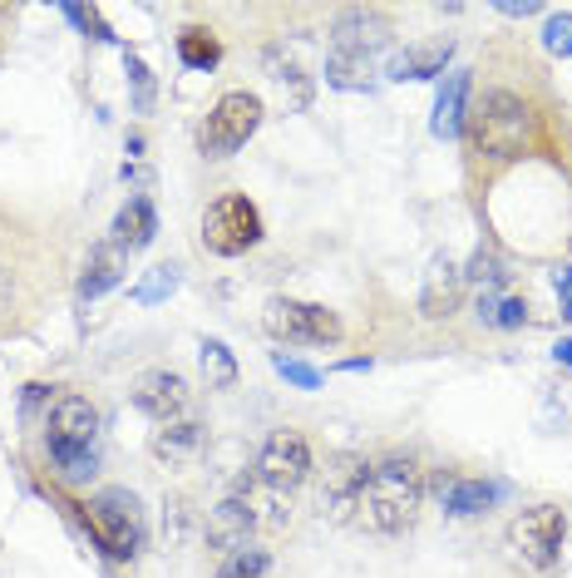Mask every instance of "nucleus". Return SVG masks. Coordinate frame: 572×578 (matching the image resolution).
Here are the masks:
<instances>
[{
    "mask_svg": "<svg viewBox=\"0 0 572 578\" xmlns=\"http://www.w3.org/2000/svg\"><path fill=\"white\" fill-rule=\"evenodd\" d=\"M420 505H424V469L410 455H385L365 475V489L355 499V524L375 529V534H400V529L414 524Z\"/></svg>",
    "mask_w": 572,
    "mask_h": 578,
    "instance_id": "nucleus-1",
    "label": "nucleus"
},
{
    "mask_svg": "<svg viewBox=\"0 0 572 578\" xmlns=\"http://www.w3.org/2000/svg\"><path fill=\"white\" fill-rule=\"evenodd\" d=\"M94 435H99V410L84 396H59L45 416V450L55 460V475L65 485H89L99 469L94 455Z\"/></svg>",
    "mask_w": 572,
    "mask_h": 578,
    "instance_id": "nucleus-2",
    "label": "nucleus"
},
{
    "mask_svg": "<svg viewBox=\"0 0 572 578\" xmlns=\"http://www.w3.org/2000/svg\"><path fill=\"white\" fill-rule=\"evenodd\" d=\"M528 124H533L528 104H523L513 90H483L479 100H473L464 129H469L479 159L508 163V159H518L523 144H528Z\"/></svg>",
    "mask_w": 572,
    "mask_h": 578,
    "instance_id": "nucleus-3",
    "label": "nucleus"
},
{
    "mask_svg": "<svg viewBox=\"0 0 572 578\" xmlns=\"http://www.w3.org/2000/svg\"><path fill=\"white\" fill-rule=\"evenodd\" d=\"M84 524L108 558H134L138 548H144V509H138V499L118 485L99 489V495L89 499Z\"/></svg>",
    "mask_w": 572,
    "mask_h": 578,
    "instance_id": "nucleus-4",
    "label": "nucleus"
},
{
    "mask_svg": "<svg viewBox=\"0 0 572 578\" xmlns=\"http://www.w3.org/2000/svg\"><path fill=\"white\" fill-rule=\"evenodd\" d=\"M256 129H262V100L247 90H227L222 100L207 110V120L197 124V149H203L207 159H232Z\"/></svg>",
    "mask_w": 572,
    "mask_h": 578,
    "instance_id": "nucleus-5",
    "label": "nucleus"
},
{
    "mask_svg": "<svg viewBox=\"0 0 572 578\" xmlns=\"http://www.w3.org/2000/svg\"><path fill=\"white\" fill-rule=\"evenodd\" d=\"M262 242V213L247 193H222L203 213V248L213 258H242Z\"/></svg>",
    "mask_w": 572,
    "mask_h": 578,
    "instance_id": "nucleus-6",
    "label": "nucleus"
},
{
    "mask_svg": "<svg viewBox=\"0 0 572 578\" xmlns=\"http://www.w3.org/2000/svg\"><path fill=\"white\" fill-rule=\"evenodd\" d=\"M262 327L272 331L286 347H335L341 341V317L316 302H291V297H272L262 311Z\"/></svg>",
    "mask_w": 572,
    "mask_h": 578,
    "instance_id": "nucleus-7",
    "label": "nucleus"
},
{
    "mask_svg": "<svg viewBox=\"0 0 572 578\" xmlns=\"http://www.w3.org/2000/svg\"><path fill=\"white\" fill-rule=\"evenodd\" d=\"M562 539H568V514L558 505H533L523 514H513V524H508V548L528 568H538V574H548L558 564Z\"/></svg>",
    "mask_w": 572,
    "mask_h": 578,
    "instance_id": "nucleus-8",
    "label": "nucleus"
},
{
    "mask_svg": "<svg viewBox=\"0 0 572 578\" xmlns=\"http://www.w3.org/2000/svg\"><path fill=\"white\" fill-rule=\"evenodd\" d=\"M256 479L282 489V495H291L296 485L311 479V445H306L301 430H272L266 435L262 455H256Z\"/></svg>",
    "mask_w": 572,
    "mask_h": 578,
    "instance_id": "nucleus-9",
    "label": "nucleus"
},
{
    "mask_svg": "<svg viewBox=\"0 0 572 578\" xmlns=\"http://www.w3.org/2000/svg\"><path fill=\"white\" fill-rule=\"evenodd\" d=\"M134 406L144 410L153 426H173V420H187V381L178 371L158 366V371H144L134 381Z\"/></svg>",
    "mask_w": 572,
    "mask_h": 578,
    "instance_id": "nucleus-10",
    "label": "nucleus"
},
{
    "mask_svg": "<svg viewBox=\"0 0 572 578\" xmlns=\"http://www.w3.org/2000/svg\"><path fill=\"white\" fill-rule=\"evenodd\" d=\"M390 41V21L380 11H345L335 21V50H351V55H365L370 60L380 45Z\"/></svg>",
    "mask_w": 572,
    "mask_h": 578,
    "instance_id": "nucleus-11",
    "label": "nucleus"
},
{
    "mask_svg": "<svg viewBox=\"0 0 572 578\" xmlns=\"http://www.w3.org/2000/svg\"><path fill=\"white\" fill-rule=\"evenodd\" d=\"M469 70H449L439 84V100H434V139H459L464 134V120H469Z\"/></svg>",
    "mask_w": 572,
    "mask_h": 578,
    "instance_id": "nucleus-12",
    "label": "nucleus"
},
{
    "mask_svg": "<svg viewBox=\"0 0 572 578\" xmlns=\"http://www.w3.org/2000/svg\"><path fill=\"white\" fill-rule=\"evenodd\" d=\"M124 272H128V252L118 248L114 238L99 242V248L89 252V262H84V277H79V302L104 297L108 287H118V282H124Z\"/></svg>",
    "mask_w": 572,
    "mask_h": 578,
    "instance_id": "nucleus-13",
    "label": "nucleus"
},
{
    "mask_svg": "<svg viewBox=\"0 0 572 578\" xmlns=\"http://www.w3.org/2000/svg\"><path fill=\"white\" fill-rule=\"evenodd\" d=\"M459 297H464V272L454 268L449 258H434L430 262V272H424V292H420V307H424V317H449L454 307H459Z\"/></svg>",
    "mask_w": 572,
    "mask_h": 578,
    "instance_id": "nucleus-14",
    "label": "nucleus"
},
{
    "mask_svg": "<svg viewBox=\"0 0 572 578\" xmlns=\"http://www.w3.org/2000/svg\"><path fill=\"white\" fill-rule=\"evenodd\" d=\"M365 475H370V465L355 455H341L325 469V505H331V514L355 519V499H361V489H365Z\"/></svg>",
    "mask_w": 572,
    "mask_h": 578,
    "instance_id": "nucleus-15",
    "label": "nucleus"
},
{
    "mask_svg": "<svg viewBox=\"0 0 572 578\" xmlns=\"http://www.w3.org/2000/svg\"><path fill=\"white\" fill-rule=\"evenodd\" d=\"M449 55L454 45H410V50L390 55V65H385V75L390 80H444V70H449Z\"/></svg>",
    "mask_w": 572,
    "mask_h": 578,
    "instance_id": "nucleus-16",
    "label": "nucleus"
},
{
    "mask_svg": "<svg viewBox=\"0 0 572 578\" xmlns=\"http://www.w3.org/2000/svg\"><path fill=\"white\" fill-rule=\"evenodd\" d=\"M153 238H158V213H153V203H148L144 193H134L114 218V242L134 258V252H144Z\"/></svg>",
    "mask_w": 572,
    "mask_h": 578,
    "instance_id": "nucleus-17",
    "label": "nucleus"
},
{
    "mask_svg": "<svg viewBox=\"0 0 572 578\" xmlns=\"http://www.w3.org/2000/svg\"><path fill=\"white\" fill-rule=\"evenodd\" d=\"M203 450V426L197 420H173V426L153 430V455L168 465H187V460Z\"/></svg>",
    "mask_w": 572,
    "mask_h": 578,
    "instance_id": "nucleus-18",
    "label": "nucleus"
},
{
    "mask_svg": "<svg viewBox=\"0 0 572 578\" xmlns=\"http://www.w3.org/2000/svg\"><path fill=\"white\" fill-rule=\"evenodd\" d=\"M493 499H499V489L483 485V479H449V485H444V509H449L454 519L483 514V509H489Z\"/></svg>",
    "mask_w": 572,
    "mask_h": 578,
    "instance_id": "nucleus-19",
    "label": "nucleus"
},
{
    "mask_svg": "<svg viewBox=\"0 0 572 578\" xmlns=\"http://www.w3.org/2000/svg\"><path fill=\"white\" fill-rule=\"evenodd\" d=\"M178 60H183L187 70H213V65L222 60V45L213 41V31H203V25H187V31L178 35Z\"/></svg>",
    "mask_w": 572,
    "mask_h": 578,
    "instance_id": "nucleus-20",
    "label": "nucleus"
},
{
    "mask_svg": "<svg viewBox=\"0 0 572 578\" xmlns=\"http://www.w3.org/2000/svg\"><path fill=\"white\" fill-rule=\"evenodd\" d=\"M325 84H335V90H370V60H365V55H351V50H331V60H325Z\"/></svg>",
    "mask_w": 572,
    "mask_h": 578,
    "instance_id": "nucleus-21",
    "label": "nucleus"
},
{
    "mask_svg": "<svg viewBox=\"0 0 572 578\" xmlns=\"http://www.w3.org/2000/svg\"><path fill=\"white\" fill-rule=\"evenodd\" d=\"M197 361H203V376H207V386H213V390L237 386V361H232V351H227L222 341L203 337V347H197Z\"/></svg>",
    "mask_w": 572,
    "mask_h": 578,
    "instance_id": "nucleus-22",
    "label": "nucleus"
},
{
    "mask_svg": "<svg viewBox=\"0 0 572 578\" xmlns=\"http://www.w3.org/2000/svg\"><path fill=\"white\" fill-rule=\"evenodd\" d=\"M266 568H272V558H266V548H256V544L232 548V554L217 558V578H262Z\"/></svg>",
    "mask_w": 572,
    "mask_h": 578,
    "instance_id": "nucleus-23",
    "label": "nucleus"
},
{
    "mask_svg": "<svg viewBox=\"0 0 572 578\" xmlns=\"http://www.w3.org/2000/svg\"><path fill=\"white\" fill-rule=\"evenodd\" d=\"M503 277H508V272H503V262H499V252H493V248L473 252L469 272H464V282H479V287H503Z\"/></svg>",
    "mask_w": 572,
    "mask_h": 578,
    "instance_id": "nucleus-24",
    "label": "nucleus"
},
{
    "mask_svg": "<svg viewBox=\"0 0 572 578\" xmlns=\"http://www.w3.org/2000/svg\"><path fill=\"white\" fill-rule=\"evenodd\" d=\"M173 287H178V268H153V272H148V277L134 287V302H144V307H153V302L173 297Z\"/></svg>",
    "mask_w": 572,
    "mask_h": 578,
    "instance_id": "nucleus-25",
    "label": "nucleus"
},
{
    "mask_svg": "<svg viewBox=\"0 0 572 578\" xmlns=\"http://www.w3.org/2000/svg\"><path fill=\"white\" fill-rule=\"evenodd\" d=\"M542 45H548L552 55H562V60H572V11L548 15V25H542Z\"/></svg>",
    "mask_w": 572,
    "mask_h": 578,
    "instance_id": "nucleus-26",
    "label": "nucleus"
},
{
    "mask_svg": "<svg viewBox=\"0 0 572 578\" xmlns=\"http://www.w3.org/2000/svg\"><path fill=\"white\" fill-rule=\"evenodd\" d=\"M272 366L282 371V376L291 381V386H301V390H316V386H321V371H316V366H306V361H296V356H286V351H276V356H272Z\"/></svg>",
    "mask_w": 572,
    "mask_h": 578,
    "instance_id": "nucleus-27",
    "label": "nucleus"
},
{
    "mask_svg": "<svg viewBox=\"0 0 572 578\" xmlns=\"http://www.w3.org/2000/svg\"><path fill=\"white\" fill-rule=\"evenodd\" d=\"M128 80H134V110L148 114L153 110V75H148V65L138 55H128Z\"/></svg>",
    "mask_w": 572,
    "mask_h": 578,
    "instance_id": "nucleus-28",
    "label": "nucleus"
},
{
    "mask_svg": "<svg viewBox=\"0 0 572 578\" xmlns=\"http://www.w3.org/2000/svg\"><path fill=\"white\" fill-rule=\"evenodd\" d=\"M552 287H558L562 317H572V268H558V272H552Z\"/></svg>",
    "mask_w": 572,
    "mask_h": 578,
    "instance_id": "nucleus-29",
    "label": "nucleus"
},
{
    "mask_svg": "<svg viewBox=\"0 0 572 578\" xmlns=\"http://www.w3.org/2000/svg\"><path fill=\"white\" fill-rule=\"evenodd\" d=\"M503 15H538V5H533V0H523V5H499Z\"/></svg>",
    "mask_w": 572,
    "mask_h": 578,
    "instance_id": "nucleus-30",
    "label": "nucleus"
},
{
    "mask_svg": "<svg viewBox=\"0 0 572 578\" xmlns=\"http://www.w3.org/2000/svg\"><path fill=\"white\" fill-rule=\"evenodd\" d=\"M558 361H568L572 366V341H558Z\"/></svg>",
    "mask_w": 572,
    "mask_h": 578,
    "instance_id": "nucleus-31",
    "label": "nucleus"
}]
</instances>
